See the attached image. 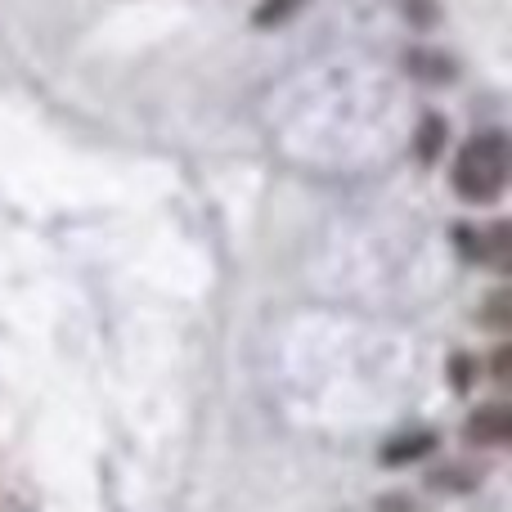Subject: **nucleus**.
Wrapping results in <instances>:
<instances>
[{
  "label": "nucleus",
  "mask_w": 512,
  "mask_h": 512,
  "mask_svg": "<svg viewBox=\"0 0 512 512\" xmlns=\"http://www.w3.org/2000/svg\"><path fill=\"white\" fill-rule=\"evenodd\" d=\"M477 441H486V445H504V436H508V414H504V405H490L481 418H472V427H468Z\"/></svg>",
  "instance_id": "f03ea898"
},
{
  "label": "nucleus",
  "mask_w": 512,
  "mask_h": 512,
  "mask_svg": "<svg viewBox=\"0 0 512 512\" xmlns=\"http://www.w3.org/2000/svg\"><path fill=\"white\" fill-rule=\"evenodd\" d=\"M454 189L468 203H495L508 189V140L499 131H486L463 144L454 162Z\"/></svg>",
  "instance_id": "f257e3e1"
}]
</instances>
